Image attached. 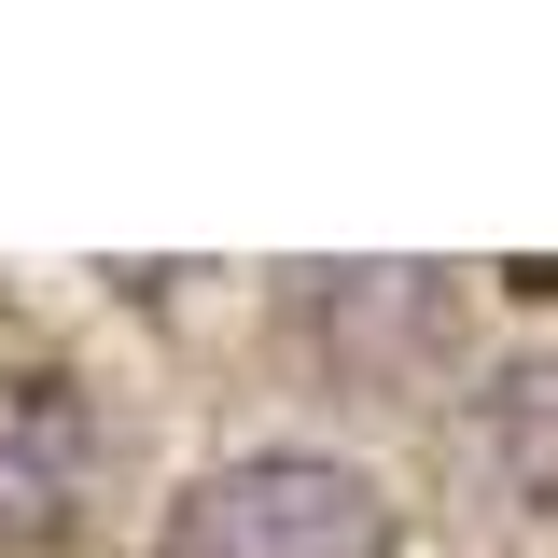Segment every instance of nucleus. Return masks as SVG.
Here are the masks:
<instances>
[{
	"instance_id": "obj_2",
	"label": "nucleus",
	"mask_w": 558,
	"mask_h": 558,
	"mask_svg": "<svg viewBox=\"0 0 558 558\" xmlns=\"http://www.w3.org/2000/svg\"><path fill=\"white\" fill-rule=\"evenodd\" d=\"M98 488V405L70 391L57 363L0 377V545H57Z\"/></svg>"
},
{
	"instance_id": "obj_3",
	"label": "nucleus",
	"mask_w": 558,
	"mask_h": 558,
	"mask_svg": "<svg viewBox=\"0 0 558 558\" xmlns=\"http://www.w3.org/2000/svg\"><path fill=\"white\" fill-rule=\"evenodd\" d=\"M307 336L336 349L349 377L405 391V377L447 363L461 307H447V266H322V279H307Z\"/></svg>"
},
{
	"instance_id": "obj_4",
	"label": "nucleus",
	"mask_w": 558,
	"mask_h": 558,
	"mask_svg": "<svg viewBox=\"0 0 558 558\" xmlns=\"http://www.w3.org/2000/svg\"><path fill=\"white\" fill-rule=\"evenodd\" d=\"M488 461H502L517 502L558 517V349H517V363L488 377Z\"/></svg>"
},
{
	"instance_id": "obj_1",
	"label": "nucleus",
	"mask_w": 558,
	"mask_h": 558,
	"mask_svg": "<svg viewBox=\"0 0 558 558\" xmlns=\"http://www.w3.org/2000/svg\"><path fill=\"white\" fill-rule=\"evenodd\" d=\"M182 558H391V502L363 461L322 447H252V461H209L168 517Z\"/></svg>"
}]
</instances>
